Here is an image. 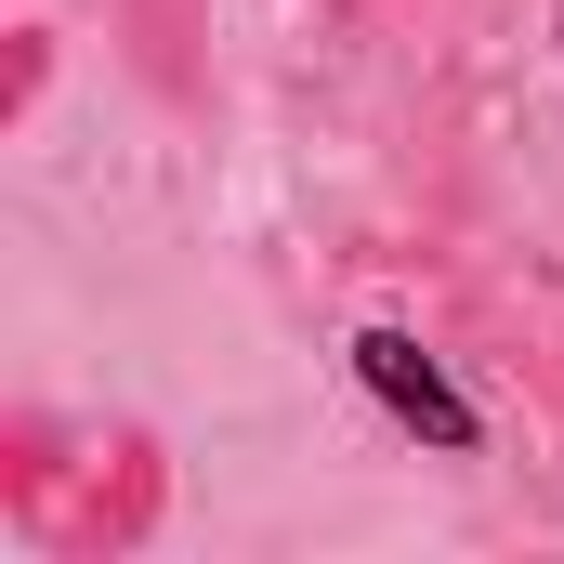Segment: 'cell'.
<instances>
[{
	"label": "cell",
	"instance_id": "cell-1",
	"mask_svg": "<svg viewBox=\"0 0 564 564\" xmlns=\"http://www.w3.org/2000/svg\"><path fill=\"white\" fill-rule=\"evenodd\" d=\"M341 368H355V394H368L394 433H421L433 459H473V446H486V408L446 381V355H433L421 328H355V341H341Z\"/></svg>",
	"mask_w": 564,
	"mask_h": 564
},
{
	"label": "cell",
	"instance_id": "cell-2",
	"mask_svg": "<svg viewBox=\"0 0 564 564\" xmlns=\"http://www.w3.org/2000/svg\"><path fill=\"white\" fill-rule=\"evenodd\" d=\"M552 26H564V13H552Z\"/></svg>",
	"mask_w": 564,
	"mask_h": 564
}]
</instances>
